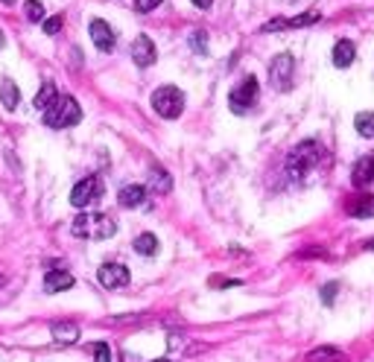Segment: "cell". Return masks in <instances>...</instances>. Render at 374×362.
Segmentation results:
<instances>
[{
  "label": "cell",
  "mask_w": 374,
  "mask_h": 362,
  "mask_svg": "<svg viewBox=\"0 0 374 362\" xmlns=\"http://www.w3.org/2000/svg\"><path fill=\"white\" fill-rule=\"evenodd\" d=\"M354 129L360 131L363 138H374V111H360V114H357Z\"/></svg>",
  "instance_id": "cell-21"
},
{
  "label": "cell",
  "mask_w": 374,
  "mask_h": 362,
  "mask_svg": "<svg viewBox=\"0 0 374 362\" xmlns=\"http://www.w3.org/2000/svg\"><path fill=\"white\" fill-rule=\"evenodd\" d=\"M152 108L158 117H164V120H175L178 114L185 111V94L178 91L175 85H164V88H158L152 94Z\"/></svg>",
  "instance_id": "cell-4"
},
{
  "label": "cell",
  "mask_w": 374,
  "mask_h": 362,
  "mask_svg": "<svg viewBox=\"0 0 374 362\" xmlns=\"http://www.w3.org/2000/svg\"><path fill=\"white\" fill-rule=\"evenodd\" d=\"M307 362H345V354L339 348H331V345H322V348L307 354Z\"/></svg>",
  "instance_id": "cell-18"
},
{
  "label": "cell",
  "mask_w": 374,
  "mask_h": 362,
  "mask_svg": "<svg viewBox=\"0 0 374 362\" xmlns=\"http://www.w3.org/2000/svg\"><path fill=\"white\" fill-rule=\"evenodd\" d=\"M88 32H91V41L96 44V50H103V53H111L115 50V29H111L103 18H94L91 21V27H88Z\"/></svg>",
  "instance_id": "cell-9"
},
{
  "label": "cell",
  "mask_w": 374,
  "mask_h": 362,
  "mask_svg": "<svg viewBox=\"0 0 374 362\" xmlns=\"http://www.w3.org/2000/svg\"><path fill=\"white\" fill-rule=\"evenodd\" d=\"M96 281H100L106 289H117L129 284V269L123 263H103L100 272H96Z\"/></svg>",
  "instance_id": "cell-8"
},
{
  "label": "cell",
  "mask_w": 374,
  "mask_h": 362,
  "mask_svg": "<svg viewBox=\"0 0 374 362\" xmlns=\"http://www.w3.org/2000/svg\"><path fill=\"white\" fill-rule=\"evenodd\" d=\"M150 184H152V190H155V193H170V187H173V178H170L164 170H161V167H152Z\"/></svg>",
  "instance_id": "cell-22"
},
{
  "label": "cell",
  "mask_w": 374,
  "mask_h": 362,
  "mask_svg": "<svg viewBox=\"0 0 374 362\" xmlns=\"http://www.w3.org/2000/svg\"><path fill=\"white\" fill-rule=\"evenodd\" d=\"M0 284H3V277H0Z\"/></svg>",
  "instance_id": "cell-33"
},
{
  "label": "cell",
  "mask_w": 374,
  "mask_h": 362,
  "mask_svg": "<svg viewBox=\"0 0 374 362\" xmlns=\"http://www.w3.org/2000/svg\"><path fill=\"white\" fill-rule=\"evenodd\" d=\"M348 213L351 217H357V219H371L374 217V196H357V199H351V205H348Z\"/></svg>",
  "instance_id": "cell-15"
},
{
  "label": "cell",
  "mask_w": 374,
  "mask_h": 362,
  "mask_svg": "<svg viewBox=\"0 0 374 362\" xmlns=\"http://www.w3.org/2000/svg\"><path fill=\"white\" fill-rule=\"evenodd\" d=\"M354 59H357V47L348 38L336 41V47H333V64H336V68H348Z\"/></svg>",
  "instance_id": "cell-17"
},
{
  "label": "cell",
  "mask_w": 374,
  "mask_h": 362,
  "mask_svg": "<svg viewBox=\"0 0 374 362\" xmlns=\"http://www.w3.org/2000/svg\"><path fill=\"white\" fill-rule=\"evenodd\" d=\"M94 356H96V362H111L108 345H106V342H96V345H94Z\"/></svg>",
  "instance_id": "cell-26"
},
{
  "label": "cell",
  "mask_w": 374,
  "mask_h": 362,
  "mask_svg": "<svg viewBox=\"0 0 374 362\" xmlns=\"http://www.w3.org/2000/svg\"><path fill=\"white\" fill-rule=\"evenodd\" d=\"M292 71H296V61H292L289 53H278V56H275L272 64H269V82H272V88L287 91L292 85Z\"/></svg>",
  "instance_id": "cell-7"
},
{
  "label": "cell",
  "mask_w": 374,
  "mask_h": 362,
  "mask_svg": "<svg viewBox=\"0 0 374 362\" xmlns=\"http://www.w3.org/2000/svg\"><path fill=\"white\" fill-rule=\"evenodd\" d=\"M115 231H117V225L111 217H106V213H79L73 219V234L82 240H108V237H115Z\"/></svg>",
  "instance_id": "cell-2"
},
{
  "label": "cell",
  "mask_w": 374,
  "mask_h": 362,
  "mask_svg": "<svg viewBox=\"0 0 374 362\" xmlns=\"http://www.w3.org/2000/svg\"><path fill=\"white\" fill-rule=\"evenodd\" d=\"M103 181L96 178V175H88V178H82V181H76L73 184V190H71V205L73 208H88V205H94V202H100L103 199Z\"/></svg>",
  "instance_id": "cell-6"
},
{
  "label": "cell",
  "mask_w": 374,
  "mask_h": 362,
  "mask_svg": "<svg viewBox=\"0 0 374 362\" xmlns=\"http://www.w3.org/2000/svg\"><path fill=\"white\" fill-rule=\"evenodd\" d=\"M257 94H260L257 79H254V76H246V79H243L240 85H234L231 94H229V106H231V111H234V114H246V111L257 103Z\"/></svg>",
  "instance_id": "cell-5"
},
{
  "label": "cell",
  "mask_w": 374,
  "mask_h": 362,
  "mask_svg": "<svg viewBox=\"0 0 374 362\" xmlns=\"http://www.w3.org/2000/svg\"><path fill=\"white\" fill-rule=\"evenodd\" d=\"M71 287H73V275L71 272L53 269V272H47V277H44V292H62V289H71Z\"/></svg>",
  "instance_id": "cell-12"
},
{
  "label": "cell",
  "mask_w": 374,
  "mask_h": 362,
  "mask_svg": "<svg viewBox=\"0 0 374 362\" xmlns=\"http://www.w3.org/2000/svg\"><path fill=\"white\" fill-rule=\"evenodd\" d=\"M24 15H27V21H41L44 18V6H41V0H27L24 3Z\"/></svg>",
  "instance_id": "cell-24"
},
{
  "label": "cell",
  "mask_w": 374,
  "mask_h": 362,
  "mask_svg": "<svg viewBox=\"0 0 374 362\" xmlns=\"http://www.w3.org/2000/svg\"><path fill=\"white\" fill-rule=\"evenodd\" d=\"M56 100H59V91H56V85H53V82H44V85H41V91L36 94V100H32V106H36L38 111H47V108H50Z\"/></svg>",
  "instance_id": "cell-19"
},
{
  "label": "cell",
  "mask_w": 374,
  "mask_h": 362,
  "mask_svg": "<svg viewBox=\"0 0 374 362\" xmlns=\"http://www.w3.org/2000/svg\"><path fill=\"white\" fill-rule=\"evenodd\" d=\"M336 289H339L336 284H328V287H324V289H322V301H324V304H333V298H336Z\"/></svg>",
  "instance_id": "cell-28"
},
{
  "label": "cell",
  "mask_w": 374,
  "mask_h": 362,
  "mask_svg": "<svg viewBox=\"0 0 374 362\" xmlns=\"http://www.w3.org/2000/svg\"><path fill=\"white\" fill-rule=\"evenodd\" d=\"M117 202H120L123 208H141V205L146 202V187H141V184L123 187V190L117 193Z\"/></svg>",
  "instance_id": "cell-13"
},
{
  "label": "cell",
  "mask_w": 374,
  "mask_h": 362,
  "mask_svg": "<svg viewBox=\"0 0 374 362\" xmlns=\"http://www.w3.org/2000/svg\"><path fill=\"white\" fill-rule=\"evenodd\" d=\"M0 50H3V32H0Z\"/></svg>",
  "instance_id": "cell-32"
},
{
  "label": "cell",
  "mask_w": 374,
  "mask_h": 362,
  "mask_svg": "<svg viewBox=\"0 0 374 362\" xmlns=\"http://www.w3.org/2000/svg\"><path fill=\"white\" fill-rule=\"evenodd\" d=\"M132 59H135V64H141V68H150V64L158 59L152 38H146V36H138V38L132 41Z\"/></svg>",
  "instance_id": "cell-10"
},
{
  "label": "cell",
  "mask_w": 374,
  "mask_h": 362,
  "mask_svg": "<svg viewBox=\"0 0 374 362\" xmlns=\"http://www.w3.org/2000/svg\"><path fill=\"white\" fill-rule=\"evenodd\" d=\"M82 120V108L73 96H59V100L44 111V126L50 129H68V126H76Z\"/></svg>",
  "instance_id": "cell-3"
},
{
  "label": "cell",
  "mask_w": 374,
  "mask_h": 362,
  "mask_svg": "<svg viewBox=\"0 0 374 362\" xmlns=\"http://www.w3.org/2000/svg\"><path fill=\"white\" fill-rule=\"evenodd\" d=\"M50 333H53V339H56L59 345H73V342L79 339V327H76L73 321H56V324L50 327Z\"/></svg>",
  "instance_id": "cell-16"
},
{
  "label": "cell",
  "mask_w": 374,
  "mask_h": 362,
  "mask_svg": "<svg viewBox=\"0 0 374 362\" xmlns=\"http://www.w3.org/2000/svg\"><path fill=\"white\" fill-rule=\"evenodd\" d=\"M135 252L152 257V254L158 252V237H155V234H141V237L135 240Z\"/></svg>",
  "instance_id": "cell-23"
},
{
  "label": "cell",
  "mask_w": 374,
  "mask_h": 362,
  "mask_svg": "<svg viewBox=\"0 0 374 362\" xmlns=\"http://www.w3.org/2000/svg\"><path fill=\"white\" fill-rule=\"evenodd\" d=\"M0 103H3V108L6 111H15L18 108V103H21V94H18V85H15V82H3V85H0Z\"/></svg>",
  "instance_id": "cell-20"
},
{
  "label": "cell",
  "mask_w": 374,
  "mask_h": 362,
  "mask_svg": "<svg viewBox=\"0 0 374 362\" xmlns=\"http://www.w3.org/2000/svg\"><path fill=\"white\" fill-rule=\"evenodd\" d=\"M0 3H6V6H12V3H15V0H0Z\"/></svg>",
  "instance_id": "cell-31"
},
{
  "label": "cell",
  "mask_w": 374,
  "mask_h": 362,
  "mask_svg": "<svg viewBox=\"0 0 374 362\" xmlns=\"http://www.w3.org/2000/svg\"><path fill=\"white\" fill-rule=\"evenodd\" d=\"M316 21H319V12H307V15H299V18H275L264 29L266 32H275V29H292V27H310Z\"/></svg>",
  "instance_id": "cell-11"
},
{
  "label": "cell",
  "mask_w": 374,
  "mask_h": 362,
  "mask_svg": "<svg viewBox=\"0 0 374 362\" xmlns=\"http://www.w3.org/2000/svg\"><path fill=\"white\" fill-rule=\"evenodd\" d=\"M322 158H324V150H322V146H319L316 140H304V143H299L296 150L289 152V158H287V173H289L292 178H304L310 170L319 167Z\"/></svg>",
  "instance_id": "cell-1"
},
{
  "label": "cell",
  "mask_w": 374,
  "mask_h": 362,
  "mask_svg": "<svg viewBox=\"0 0 374 362\" xmlns=\"http://www.w3.org/2000/svg\"><path fill=\"white\" fill-rule=\"evenodd\" d=\"M161 3V0H135V6H138V12H152L155 6Z\"/></svg>",
  "instance_id": "cell-29"
},
{
  "label": "cell",
  "mask_w": 374,
  "mask_h": 362,
  "mask_svg": "<svg viewBox=\"0 0 374 362\" xmlns=\"http://www.w3.org/2000/svg\"><path fill=\"white\" fill-rule=\"evenodd\" d=\"M44 32H47V36H59V32H62V18H59V15H56V18L44 21Z\"/></svg>",
  "instance_id": "cell-27"
},
{
  "label": "cell",
  "mask_w": 374,
  "mask_h": 362,
  "mask_svg": "<svg viewBox=\"0 0 374 362\" xmlns=\"http://www.w3.org/2000/svg\"><path fill=\"white\" fill-rule=\"evenodd\" d=\"M214 0H193V6H199V9H208Z\"/></svg>",
  "instance_id": "cell-30"
},
{
  "label": "cell",
  "mask_w": 374,
  "mask_h": 362,
  "mask_svg": "<svg viewBox=\"0 0 374 362\" xmlns=\"http://www.w3.org/2000/svg\"><path fill=\"white\" fill-rule=\"evenodd\" d=\"M205 41H208V32H205V29H196V32L190 36V47H193V50H196L199 56H205Z\"/></svg>",
  "instance_id": "cell-25"
},
{
  "label": "cell",
  "mask_w": 374,
  "mask_h": 362,
  "mask_svg": "<svg viewBox=\"0 0 374 362\" xmlns=\"http://www.w3.org/2000/svg\"><path fill=\"white\" fill-rule=\"evenodd\" d=\"M351 181H354L357 187H366V184H371V181H374V158H371V155L357 161V167H354V175H351Z\"/></svg>",
  "instance_id": "cell-14"
}]
</instances>
